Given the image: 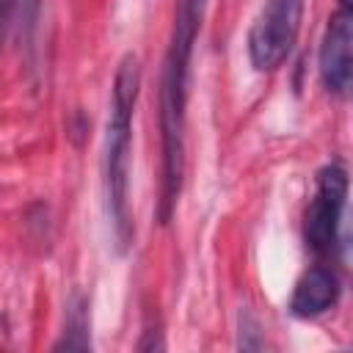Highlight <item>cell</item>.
Masks as SVG:
<instances>
[{
    "mask_svg": "<svg viewBox=\"0 0 353 353\" xmlns=\"http://www.w3.org/2000/svg\"><path fill=\"white\" fill-rule=\"evenodd\" d=\"M138 91H141V63L130 52L119 61L113 74L110 108L105 124V149H102L105 212L119 251H127L135 234L132 210H130V149H132V116H135Z\"/></svg>",
    "mask_w": 353,
    "mask_h": 353,
    "instance_id": "cell-2",
    "label": "cell"
},
{
    "mask_svg": "<svg viewBox=\"0 0 353 353\" xmlns=\"http://www.w3.org/2000/svg\"><path fill=\"white\" fill-rule=\"evenodd\" d=\"M268 342H265V334H262V325L259 320L254 317V312L245 306L240 309V334H237V347L243 350H262Z\"/></svg>",
    "mask_w": 353,
    "mask_h": 353,
    "instance_id": "cell-8",
    "label": "cell"
},
{
    "mask_svg": "<svg viewBox=\"0 0 353 353\" xmlns=\"http://www.w3.org/2000/svg\"><path fill=\"white\" fill-rule=\"evenodd\" d=\"M347 188H350V179L342 163H328L317 171L314 196L306 207L303 237H306V245L320 256L334 254L339 245Z\"/></svg>",
    "mask_w": 353,
    "mask_h": 353,
    "instance_id": "cell-4",
    "label": "cell"
},
{
    "mask_svg": "<svg viewBox=\"0 0 353 353\" xmlns=\"http://www.w3.org/2000/svg\"><path fill=\"white\" fill-rule=\"evenodd\" d=\"M339 292V276L325 265H312L295 281V290L290 295V314L301 320H314L336 306Z\"/></svg>",
    "mask_w": 353,
    "mask_h": 353,
    "instance_id": "cell-6",
    "label": "cell"
},
{
    "mask_svg": "<svg viewBox=\"0 0 353 353\" xmlns=\"http://www.w3.org/2000/svg\"><path fill=\"white\" fill-rule=\"evenodd\" d=\"M207 0H176L174 25L160 69L157 91V121H160V199L157 221L168 223L174 218L182 179H185V113H188V88H190V61L196 36Z\"/></svg>",
    "mask_w": 353,
    "mask_h": 353,
    "instance_id": "cell-1",
    "label": "cell"
},
{
    "mask_svg": "<svg viewBox=\"0 0 353 353\" xmlns=\"http://www.w3.org/2000/svg\"><path fill=\"white\" fill-rule=\"evenodd\" d=\"M320 80L331 94L353 91V11H336L320 41Z\"/></svg>",
    "mask_w": 353,
    "mask_h": 353,
    "instance_id": "cell-5",
    "label": "cell"
},
{
    "mask_svg": "<svg viewBox=\"0 0 353 353\" xmlns=\"http://www.w3.org/2000/svg\"><path fill=\"white\" fill-rule=\"evenodd\" d=\"M339 3H342L345 11H353V0H339Z\"/></svg>",
    "mask_w": 353,
    "mask_h": 353,
    "instance_id": "cell-9",
    "label": "cell"
},
{
    "mask_svg": "<svg viewBox=\"0 0 353 353\" xmlns=\"http://www.w3.org/2000/svg\"><path fill=\"white\" fill-rule=\"evenodd\" d=\"M301 17L303 0H265L248 30V58L256 72H273L290 58Z\"/></svg>",
    "mask_w": 353,
    "mask_h": 353,
    "instance_id": "cell-3",
    "label": "cell"
},
{
    "mask_svg": "<svg viewBox=\"0 0 353 353\" xmlns=\"http://www.w3.org/2000/svg\"><path fill=\"white\" fill-rule=\"evenodd\" d=\"M91 350V312H88V298L74 290L66 301L63 312V334L55 342V350Z\"/></svg>",
    "mask_w": 353,
    "mask_h": 353,
    "instance_id": "cell-7",
    "label": "cell"
}]
</instances>
